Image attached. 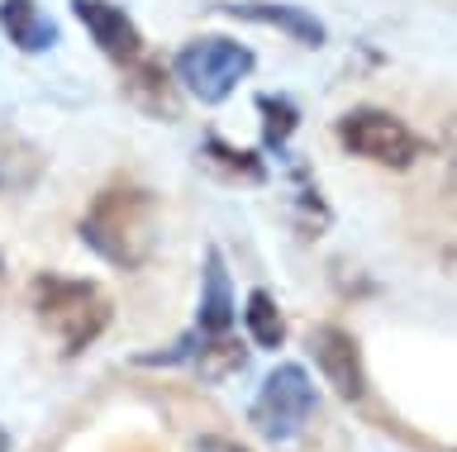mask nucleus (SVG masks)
Here are the masks:
<instances>
[{
	"label": "nucleus",
	"instance_id": "nucleus-13",
	"mask_svg": "<svg viewBox=\"0 0 457 452\" xmlns=\"http://www.w3.org/2000/svg\"><path fill=\"white\" fill-rule=\"evenodd\" d=\"M200 162H205L214 177L238 181V186H262V181H267V162L257 158V152L234 148V144H224V138H214V134L200 144Z\"/></svg>",
	"mask_w": 457,
	"mask_h": 452
},
{
	"label": "nucleus",
	"instance_id": "nucleus-6",
	"mask_svg": "<svg viewBox=\"0 0 457 452\" xmlns=\"http://www.w3.org/2000/svg\"><path fill=\"white\" fill-rule=\"evenodd\" d=\"M305 343H310V357H314V366H320V376L328 381V386H334L338 400L362 405V400H367L362 343H357L348 329H338V324H314Z\"/></svg>",
	"mask_w": 457,
	"mask_h": 452
},
{
	"label": "nucleus",
	"instance_id": "nucleus-16",
	"mask_svg": "<svg viewBox=\"0 0 457 452\" xmlns=\"http://www.w3.org/2000/svg\"><path fill=\"white\" fill-rule=\"evenodd\" d=\"M291 162V186H295V224H300V234L305 238H320L324 229H328V205H324V195H320V186H314V177H310V167L305 162H295V158H286Z\"/></svg>",
	"mask_w": 457,
	"mask_h": 452
},
{
	"label": "nucleus",
	"instance_id": "nucleus-20",
	"mask_svg": "<svg viewBox=\"0 0 457 452\" xmlns=\"http://www.w3.org/2000/svg\"><path fill=\"white\" fill-rule=\"evenodd\" d=\"M0 452H10V433L5 429H0Z\"/></svg>",
	"mask_w": 457,
	"mask_h": 452
},
{
	"label": "nucleus",
	"instance_id": "nucleus-1",
	"mask_svg": "<svg viewBox=\"0 0 457 452\" xmlns=\"http://www.w3.org/2000/svg\"><path fill=\"white\" fill-rule=\"evenodd\" d=\"M157 195L143 186H105L81 215V243L100 262L138 272L157 252Z\"/></svg>",
	"mask_w": 457,
	"mask_h": 452
},
{
	"label": "nucleus",
	"instance_id": "nucleus-5",
	"mask_svg": "<svg viewBox=\"0 0 457 452\" xmlns=\"http://www.w3.org/2000/svg\"><path fill=\"white\" fill-rule=\"evenodd\" d=\"M320 409V395H314V381L300 362H281L277 372H267L262 390L248 409V423L267 443H291V438L310 423V415Z\"/></svg>",
	"mask_w": 457,
	"mask_h": 452
},
{
	"label": "nucleus",
	"instance_id": "nucleus-11",
	"mask_svg": "<svg viewBox=\"0 0 457 452\" xmlns=\"http://www.w3.org/2000/svg\"><path fill=\"white\" fill-rule=\"evenodd\" d=\"M43 172H48V158L38 144H29L14 129L0 134V195H29L43 181Z\"/></svg>",
	"mask_w": 457,
	"mask_h": 452
},
{
	"label": "nucleus",
	"instance_id": "nucleus-18",
	"mask_svg": "<svg viewBox=\"0 0 457 452\" xmlns=\"http://www.w3.org/2000/svg\"><path fill=\"white\" fill-rule=\"evenodd\" d=\"M195 343H200V333H181L177 343H167V348H157V352H138L134 366H181V362H191L195 357Z\"/></svg>",
	"mask_w": 457,
	"mask_h": 452
},
{
	"label": "nucleus",
	"instance_id": "nucleus-12",
	"mask_svg": "<svg viewBox=\"0 0 457 452\" xmlns=\"http://www.w3.org/2000/svg\"><path fill=\"white\" fill-rule=\"evenodd\" d=\"M0 29L20 53H48L57 48V24L43 15L34 0H0Z\"/></svg>",
	"mask_w": 457,
	"mask_h": 452
},
{
	"label": "nucleus",
	"instance_id": "nucleus-8",
	"mask_svg": "<svg viewBox=\"0 0 457 452\" xmlns=\"http://www.w3.org/2000/svg\"><path fill=\"white\" fill-rule=\"evenodd\" d=\"M238 305H234V281H228L224 252L205 248V272H200V305H195V333L200 338H220L234 333Z\"/></svg>",
	"mask_w": 457,
	"mask_h": 452
},
{
	"label": "nucleus",
	"instance_id": "nucleus-14",
	"mask_svg": "<svg viewBox=\"0 0 457 452\" xmlns=\"http://www.w3.org/2000/svg\"><path fill=\"white\" fill-rule=\"evenodd\" d=\"M191 366L200 372V381H228L248 366V348L238 343L234 333H220V338H200L195 343V357Z\"/></svg>",
	"mask_w": 457,
	"mask_h": 452
},
{
	"label": "nucleus",
	"instance_id": "nucleus-4",
	"mask_svg": "<svg viewBox=\"0 0 457 452\" xmlns=\"http://www.w3.org/2000/svg\"><path fill=\"white\" fill-rule=\"evenodd\" d=\"M171 72H177V81L200 105H224L228 95L238 91V81L253 72V48L234 44V38H220V34L191 38V44L177 53Z\"/></svg>",
	"mask_w": 457,
	"mask_h": 452
},
{
	"label": "nucleus",
	"instance_id": "nucleus-15",
	"mask_svg": "<svg viewBox=\"0 0 457 452\" xmlns=\"http://www.w3.org/2000/svg\"><path fill=\"white\" fill-rule=\"evenodd\" d=\"M257 115H262V148L267 152H277V158L286 162L291 152H286V144H291V134L300 129V110L291 95H271L262 91L257 95Z\"/></svg>",
	"mask_w": 457,
	"mask_h": 452
},
{
	"label": "nucleus",
	"instance_id": "nucleus-17",
	"mask_svg": "<svg viewBox=\"0 0 457 452\" xmlns=\"http://www.w3.org/2000/svg\"><path fill=\"white\" fill-rule=\"evenodd\" d=\"M243 324H248V338L257 348H281L286 343V315H281V305L271 300V291H248Z\"/></svg>",
	"mask_w": 457,
	"mask_h": 452
},
{
	"label": "nucleus",
	"instance_id": "nucleus-10",
	"mask_svg": "<svg viewBox=\"0 0 457 452\" xmlns=\"http://www.w3.org/2000/svg\"><path fill=\"white\" fill-rule=\"evenodd\" d=\"M124 95L143 110V115L177 119V91H171V77H167L162 62L148 58V53H143L134 67H124Z\"/></svg>",
	"mask_w": 457,
	"mask_h": 452
},
{
	"label": "nucleus",
	"instance_id": "nucleus-7",
	"mask_svg": "<svg viewBox=\"0 0 457 452\" xmlns=\"http://www.w3.org/2000/svg\"><path fill=\"white\" fill-rule=\"evenodd\" d=\"M71 15L86 24V34H91V44L105 53L114 67H134L143 53V34L134 15H129L124 5H114V0H71Z\"/></svg>",
	"mask_w": 457,
	"mask_h": 452
},
{
	"label": "nucleus",
	"instance_id": "nucleus-19",
	"mask_svg": "<svg viewBox=\"0 0 457 452\" xmlns=\"http://www.w3.org/2000/svg\"><path fill=\"white\" fill-rule=\"evenodd\" d=\"M191 452H248L243 443H234V438H220V433H210V438H195V448Z\"/></svg>",
	"mask_w": 457,
	"mask_h": 452
},
{
	"label": "nucleus",
	"instance_id": "nucleus-2",
	"mask_svg": "<svg viewBox=\"0 0 457 452\" xmlns=\"http://www.w3.org/2000/svg\"><path fill=\"white\" fill-rule=\"evenodd\" d=\"M29 309L43 324V333H53V343L62 357H81L100 333L110 329V295L96 281L81 276H57L43 272L29 281Z\"/></svg>",
	"mask_w": 457,
	"mask_h": 452
},
{
	"label": "nucleus",
	"instance_id": "nucleus-9",
	"mask_svg": "<svg viewBox=\"0 0 457 452\" xmlns=\"http://www.w3.org/2000/svg\"><path fill=\"white\" fill-rule=\"evenodd\" d=\"M224 15L248 20V24H267V29H281L286 38H295L300 48H324V24L310 15L305 5H281V0H224Z\"/></svg>",
	"mask_w": 457,
	"mask_h": 452
},
{
	"label": "nucleus",
	"instance_id": "nucleus-3",
	"mask_svg": "<svg viewBox=\"0 0 457 452\" xmlns=\"http://www.w3.org/2000/svg\"><path fill=\"white\" fill-rule=\"evenodd\" d=\"M338 144L362 162H377V167H395L405 172L428 152V138H420L405 119H395L391 110H377V105H357L348 110L338 124H334Z\"/></svg>",
	"mask_w": 457,
	"mask_h": 452
}]
</instances>
